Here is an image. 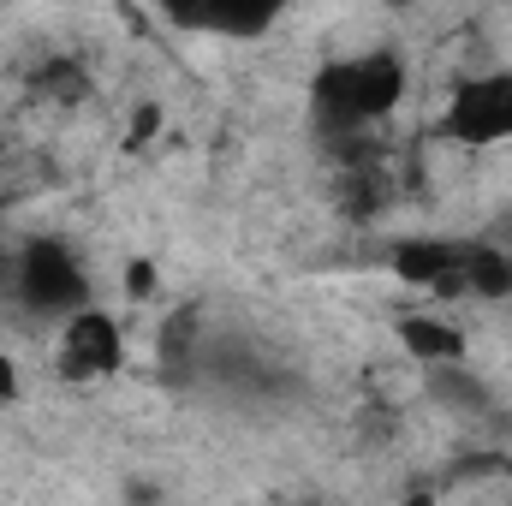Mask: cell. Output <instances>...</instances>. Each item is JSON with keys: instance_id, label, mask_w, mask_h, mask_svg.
Wrapping results in <instances>:
<instances>
[{"instance_id": "1", "label": "cell", "mask_w": 512, "mask_h": 506, "mask_svg": "<svg viewBox=\"0 0 512 506\" xmlns=\"http://www.w3.org/2000/svg\"><path fill=\"white\" fill-rule=\"evenodd\" d=\"M411 72L399 48H364V54H334L310 78V120L328 137H358L382 126L387 114L405 102Z\"/></svg>"}, {"instance_id": "2", "label": "cell", "mask_w": 512, "mask_h": 506, "mask_svg": "<svg viewBox=\"0 0 512 506\" xmlns=\"http://www.w3.org/2000/svg\"><path fill=\"white\" fill-rule=\"evenodd\" d=\"M12 304L36 322H72L96 304V286H90V268L84 256L72 251L66 239L54 233H36L18 245V292Z\"/></svg>"}, {"instance_id": "3", "label": "cell", "mask_w": 512, "mask_h": 506, "mask_svg": "<svg viewBox=\"0 0 512 506\" xmlns=\"http://www.w3.org/2000/svg\"><path fill=\"white\" fill-rule=\"evenodd\" d=\"M441 137L459 143V149H495V143H512V66H495V72H477L465 78L447 108H441Z\"/></svg>"}, {"instance_id": "4", "label": "cell", "mask_w": 512, "mask_h": 506, "mask_svg": "<svg viewBox=\"0 0 512 506\" xmlns=\"http://www.w3.org/2000/svg\"><path fill=\"white\" fill-rule=\"evenodd\" d=\"M126 364V340H120V322L108 310H84L72 322H60V376L66 381H102Z\"/></svg>"}, {"instance_id": "5", "label": "cell", "mask_w": 512, "mask_h": 506, "mask_svg": "<svg viewBox=\"0 0 512 506\" xmlns=\"http://www.w3.org/2000/svg\"><path fill=\"white\" fill-rule=\"evenodd\" d=\"M387 268H393L405 286L429 292V298H465V280H459V268H465V239H399V245L387 251Z\"/></svg>"}, {"instance_id": "6", "label": "cell", "mask_w": 512, "mask_h": 506, "mask_svg": "<svg viewBox=\"0 0 512 506\" xmlns=\"http://www.w3.org/2000/svg\"><path fill=\"white\" fill-rule=\"evenodd\" d=\"M399 346H405V358L411 364H423V370H447V364H465L471 358V340H465V328H453L447 316H435V310H411V316H399Z\"/></svg>"}, {"instance_id": "7", "label": "cell", "mask_w": 512, "mask_h": 506, "mask_svg": "<svg viewBox=\"0 0 512 506\" xmlns=\"http://www.w3.org/2000/svg\"><path fill=\"white\" fill-rule=\"evenodd\" d=\"M24 84H30V96L48 102V108H78V102L96 96V78H90V66H84L78 54H48V60H36V66L24 72Z\"/></svg>"}, {"instance_id": "8", "label": "cell", "mask_w": 512, "mask_h": 506, "mask_svg": "<svg viewBox=\"0 0 512 506\" xmlns=\"http://www.w3.org/2000/svg\"><path fill=\"white\" fill-rule=\"evenodd\" d=\"M179 30H203V36H262L274 30V6H173L167 12Z\"/></svg>"}, {"instance_id": "9", "label": "cell", "mask_w": 512, "mask_h": 506, "mask_svg": "<svg viewBox=\"0 0 512 506\" xmlns=\"http://www.w3.org/2000/svg\"><path fill=\"white\" fill-rule=\"evenodd\" d=\"M465 298H512V251L507 245H465Z\"/></svg>"}, {"instance_id": "10", "label": "cell", "mask_w": 512, "mask_h": 506, "mask_svg": "<svg viewBox=\"0 0 512 506\" xmlns=\"http://www.w3.org/2000/svg\"><path fill=\"white\" fill-rule=\"evenodd\" d=\"M429 376V399L435 405H447V411H489L495 399H489V387L471 376L465 364H447V370H423Z\"/></svg>"}, {"instance_id": "11", "label": "cell", "mask_w": 512, "mask_h": 506, "mask_svg": "<svg viewBox=\"0 0 512 506\" xmlns=\"http://www.w3.org/2000/svg\"><path fill=\"white\" fill-rule=\"evenodd\" d=\"M155 286H161V268H155L149 256H137V262L126 268V298L143 304V298H155Z\"/></svg>"}, {"instance_id": "12", "label": "cell", "mask_w": 512, "mask_h": 506, "mask_svg": "<svg viewBox=\"0 0 512 506\" xmlns=\"http://www.w3.org/2000/svg\"><path fill=\"white\" fill-rule=\"evenodd\" d=\"M161 131V102H143L137 114H131V131H126V149H143L149 137Z\"/></svg>"}, {"instance_id": "13", "label": "cell", "mask_w": 512, "mask_h": 506, "mask_svg": "<svg viewBox=\"0 0 512 506\" xmlns=\"http://www.w3.org/2000/svg\"><path fill=\"white\" fill-rule=\"evenodd\" d=\"M18 292V245H0V298Z\"/></svg>"}, {"instance_id": "14", "label": "cell", "mask_w": 512, "mask_h": 506, "mask_svg": "<svg viewBox=\"0 0 512 506\" xmlns=\"http://www.w3.org/2000/svg\"><path fill=\"white\" fill-rule=\"evenodd\" d=\"M12 399H18V364L0 352V405H12Z\"/></svg>"}, {"instance_id": "15", "label": "cell", "mask_w": 512, "mask_h": 506, "mask_svg": "<svg viewBox=\"0 0 512 506\" xmlns=\"http://www.w3.org/2000/svg\"><path fill=\"white\" fill-rule=\"evenodd\" d=\"M292 506H322V501H316V495H304V501H292Z\"/></svg>"}, {"instance_id": "16", "label": "cell", "mask_w": 512, "mask_h": 506, "mask_svg": "<svg viewBox=\"0 0 512 506\" xmlns=\"http://www.w3.org/2000/svg\"><path fill=\"white\" fill-rule=\"evenodd\" d=\"M411 506H429V495H417V501H411Z\"/></svg>"}]
</instances>
